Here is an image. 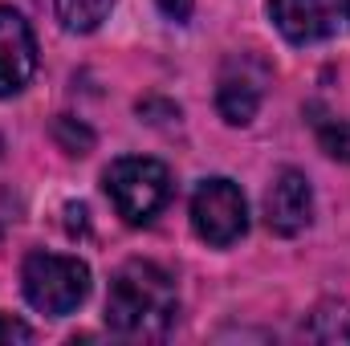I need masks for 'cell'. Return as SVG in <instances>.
Instances as JSON below:
<instances>
[{
  "label": "cell",
  "mask_w": 350,
  "mask_h": 346,
  "mask_svg": "<svg viewBox=\"0 0 350 346\" xmlns=\"http://www.w3.org/2000/svg\"><path fill=\"white\" fill-rule=\"evenodd\" d=\"M179 314L175 281L151 261H126L106 293V326L122 338H163Z\"/></svg>",
  "instance_id": "cell-1"
},
{
  "label": "cell",
  "mask_w": 350,
  "mask_h": 346,
  "mask_svg": "<svg viewBox=\"0 0 350 346\" xmlns=\"http://www.w3.org/2000/svg\"><path fill=\"white\" fill-rule=\"evenodd\" d=\"M21 289L37 314L66 318L86 302L90 265L78 257H62V253H29L21 265Z\"/></svg>",
  "instance_id": "cell-2"
},
{
  "label": "cell",
  "mask_w": 350,
  "mask_h": 346,
  "mask_svg": "<svg viewBox=\"0 0 350 346\" xmlns=\"http://www.w3.org/2000/svg\"><path fill=\"white\" fill-rule=\"evenodd\" d=\"M102 183L126 224L155 220V212L172 200V172L159 159H143V155L114 159L102 175Z\"/></svg>",
  "instance_id": "cell-3"
},
{
  "label": "cell",
  "mask_w": 350,
  "mask_h": 346,
  "mask_svg": "<svg viewBox=\"0 0 350 346\" xmlns=\"http://www.w3.org/2000/svg\"><path fill=\"white\" fill-rule=\"evenodd\" d=\"M191 228L200 241L224 249L245 237L249 228V204L232 179H204L191 196Z\"/></svg>",
  "instance_id": "cell-4"
},
{
  "label": "cell",
  "mask_w": 350,
  "mask_h": 346,
  "mask_svg": "<svg viewBox=\"0 0 350 346\" xmlns=\"http://www.w3.org/2000/svg\"><path fill=\"white\" fill-rule=\"evenodd\" d=\"M269 16L285 41L314 45L350 29V0H269Z\"/></svg>",
  "instance_id": "cell-5"
},
{
  "label": "cell",
  "mask_w": 350,
  "mask_h": 346,
  "mask_svg": "<svg viewBox=\"0 0 350 346\" xmlns=\"http://www.w3.org/2000/svg\"><path fill=\"white\" fill-rule=\"evenodd\" d=\"M265 82H269V70L261 62H253L249 53L245 57H232L220 74V90H216V106L224 114V122L232 127H249L257 106L265 98Z\"/></svg>",
  "instance_id": "cell-6"
},
{
  "label": "cell",
  "mask_w": 350,
  "mask_h": 346,
  "mask_svg": "<svg viewBox=\"0 0 350 346\" xmlns=\"http://www.w3.org/2000/svg\"><path fill=\"white\" fill-rule=\"evenodd\" d=\"M37 70V41L29 21L12 8H0V98H12L29 86Z\"/></svg>",
  "instance_id": "cell-7"
},
{
  "label": "cell",
  "mask_w": 350,
  "mask_h": 346,
  "mask_svg": "<svg viewBox=\"0 0 350 346\" xmlns=\"http://www.w3.org/2000/svg\"><path fill=\"white\" fill-rule=\"evenodd\" d=\"M265 220L281 237H297L314 220V191H310V179L301 172H293V168L277 172L269 196H265Z\"/></svg>",
  "instance_id": "cell-8"
},
{
  "label": "cell",
  "mask_w": 350,
  "mask_h": 346,
  "mask_svg": "<svg viewBox=\"0 0 350 346\" xmlns=\"http://www.w3.org/2000/svg\"><path fill=\"white\" fill-rule=\"evenodd\" d=\"M53 8H57L62 29H70V33H90V29H98V25L106 21V12L114 8V0H53Z\"/></svg>",
  "instance_id": "cell-9"
},
{
  "label": "cell",
  "mask_w": 350,
  "mask_h": 346,
  "mask_svg": "<svg viewBox=\"0 0 350 346\" xmlns=\"http://www.w3.org/2000/svg\"><path fill=\"white\" fill-rule=\"evenodd\" d=\"M310 338H318V343H338V338H347L350 343L347 306H322V310L310 318Z\"/></svg>",
  "instance_id": "cell-10"
},
{
  "label": "cell",
  "mask_w": 350,
  "mask_h": 346,
  "mask_svg": "<svg viewBox=\"0 0 350 346\" xmlns=\"http://www.w3.org/2000/svg\"><path fill=\"white\" fill-rule=\"evenodd\" d=\"M318 139H322V151H326V155H334V159L350 163V118L318 127Z\"/></svg>",
  "instance_id": "cell-11"
},
{
  "label": "cell",
  "mask_w": 350,
  "mask_h": 346,
  "mask_svg": "<svg viewBox=\"0 0 350 346\" xmlns=\"http://www.w3.org/2000/svg\"><path fill=\"white\" fill-rule=\"evenodd\" d=\"M0 343H33V330L12 318V314H0Z\"/></svg>",
  "instance_id": "cell-12"
},
{
  "label": "cell",
  "mask_w": 350,
  "mask_h": 346,
  "mask_svg": "<svg viewBox=\"0 0 350 346\" xmlns=\"http://www.w3.org/2000/svg\"><path fill=\"white\" fill-rule=\"evenodd\" d=\"M159 8H163V16H167V21H175V25H183V21L191 16L196 0H159Z\"/></svg>",
  "instance_id": "cell-13"
},
{
  "label": "cell",
  "mask_w": 350,
  "mask_h": 346,
  "mask_svg": "<svg viewBox=\"0 0 350 346\" xmlns=\"http://www.w3.org/2000/svg\"><path fill=\"white\" fill-rule=\"evenodd\" d=\"M4 220H8V216H4V200H0V228H4Z\"/></svg>",
  "instance_id": "cell-14"
}]
</instances>
